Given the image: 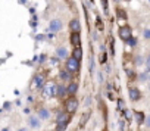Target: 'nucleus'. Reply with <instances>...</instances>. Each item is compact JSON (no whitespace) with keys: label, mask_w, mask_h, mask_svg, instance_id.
<instances>
[{"label":"nucleus","mask_w":150,"mask_h":131,"mask_svg":"<svg viewBox=\"0 0 150 131\" xmlns=\"http://www.w3.org/2000/svg\"><path fill=\"white\" fill-rule=\"evenodd\" d=\"M57 93V87L55 82H47L43 88V96L44 97H53V96H56Z\"/></svg>","instance_id":"1"},{"label":"nucleus","mask_w":150,"mask_h":131,"mask_svg":"<svg viewBox=\"0 0 150 131\" xmlns=\"http://www.w3.org/2000/svg\"><path fill=\"white\" fill-rule=\"evenodd\" d=\"M119 38L121 40H124V41H127L130 37H132V33H131V28L128 25H124V27H121L119 28Z\"/></svg>","instance_id":"2"},{"label":"nucleus","mask_w":150,"mask_h":131,"mask_svg":"<svg viewBox=\"0 0 150 131\" xmlns=\"http://www.w3.org/2000/svg\"><path fill=\"white\" fill-rule=\"evenodd\" d=\"M66 111L68 113H74L75 111H77V108H78V100L75 97H71V99H68L66 100Z\"/></svg>","instance_id":"3"},{"label":"nucleus","mask_w":150,"mask_h":131,"mask_svg":"<svg viewBox=\"0 0 150 131\" xmlns=\"http://www.w3.org/2000/svg\"><path fill=\"white\" fill-rule=\"evenodd\" d=\"M66 68H68V71H71V72H77V71H78V68H79L78 60H77V59H74V57H69V59L66 60Z\"/></svg>","instance_id":"4"},{"label":"nucleus","mask_w":150,"mask_h":131,"mask_svg":"<svg viewBox=\"0 0 150 131\" xmlns=\"http://www.w3.org/2000/svg\"><path fill=\"white\" fill-rule=\"evenodd\" d=\"M71 43L77 47V46L81 44V35H79V33H77V31H74V33L71 34Z\"/></svg>","instance_id":"5"},{"label":"nucleus","mask_w":150,"mask_h":131,"mask_svg":"<svg viewBox=\"0 0 150 131\" xmlns=\"http://www.w3.org/2000/svg\"><path fill=\"white\" fill-rule=\"evenodd\" d=\"M60 28H62V22H60L59 19H53L52 22H50V30H52L53 33H57Z\"/></svg>","instance_id":"6"},{"label":"nucleus","mask_w":150,"mask_h":131,"mask_svg":"<svg viewBox=\"0 0 150 131\" xmlns=\"http://www.w3.org/2000/svg\"><path fill=\"white\" fill-rule=\"evenodd\" d=\"M69 113H60V115H57V119L56 122L57 124H68V121H69Z\"/></svg>","instance_id":"7"},{"label":"nucleus","mask_w":150,"mask_h":131,"mask_svg":"<svg viewBox=\"0 0 150 131\" xmlns=\"http://www.w3.org/2000/svg\"><path fill=\"white\" fill-rule=\"evenodd\" d=\"M69 27H71L72 31H77V33H79V31H81V24H79L78 19H72L71 24H69Z\"/></svg>","instance_id":"8"},{"label":"nucleus","mask_w":150,"mask_h":131,"mask_svg":"<svg viewBox=\"0 0 150 131\" xmlns=\"http://www.w3.org/2000/svg\"><path fill=\"white\" fill-rule=\"evenodd\" d=\"M72 57L77 59V60H79L81 57H83V49H81L79 46H77V47L74 49V52H72Z\"/></svg>","instance_id":"9"},{"label":"nucleus","mask_w":150,"mask_h":131,"mask_svg":"<svg viewBox=\"0 0 150 131\" xmlns=\"http://www.w3.org/2000/svg\"><path fill=\"white\" fill-rule=\"evenodd\" d=\"M140 97H141V94L137 88H130V99L131 100H138Z\"/></svg>","instance_id":"10"},{"label":"nucleus","mask_w":150,"mask_h":131,"mask_svg":"<svg viewBox=\"0 0 150 131\" xmlns=\"http://www.w3.org/2000/svg\"><path fill=\"white\" fill-rule=\"evenodd\" d=\"M44 78H43V75H37L35 78H34V82H33V88H38V87L43 84Z\"/></svg>","instance_id":"11"},{"label":"nucleus","mask_w":150,"mask_h":131,"mask_svg":"<svg viewBox=\"0 0 150 131\" xmlns=\"http://www.w3.org/2000/svg\"><path fill=\"white\" fill-rule=\"evenodd\" d=\"M134 116H135V119H137V124H138V125H141V124L144 122V113L143 112H134Z\"/></svg>","instance_id":"12"},{"label":"nucleus","mask_w":150,"mask_h":131,"mask_svg":"<svg viewBox=\"0 0 150 131\" xmlns=\"http://www.w3.org/2000/svg\"><path fill=\"white\" fill-rule=\"evenodd\" d=\"M88 118H90V113H88V112L84 113V115H83V119H79V127H81V128L85 127V122L88 121Z\"/></svg>","instance_id":"13"},{"label":"nucleus","mask_w":150,"mask_h":131,"mask_svg":"<svg viewBox=\"0 0 150 131\" xmlns=\"http://www.w3.org/2000/svg\"><path fill=\"white\" fill-rule=\"evenodd\" d=\"M30 125L33 128H38V127H40V121H38L37 118H34V116H31V118H30Z\"/></svg>","instance_id":"14"},{"label":"nucleus","mask_w":150,"mask_h":131,"mask_svg":"<svg viewBox=\"0 0 150 131\" xmlns=\"http://www.w3.org/2000/svg\"><path fill=\"white\" fill-rule=\"evenodd\" d=\"M77 88H78V86H77L75 82H72V84H69V87H68V93L74 94L75 91H77Z\"/></svg>","instance_id":"15"},{"label":"nucleus","mask_w":150,"mask_h":131,"mask_svg":"<svg viewBox=\"0 0 150 131\" xmlns=\"http://www.w3.org/2000/svg\"><path fill=\"white\" fill-rule=\"evenodd\" d=\"M40 118H41V119H47V118H49V111H47V109H41V111H40Z\"/></svg>","instance_id":"16"},{"label":"nucleus","mask_w":150,"mask_h":131,"mask_svg":"<svg viewBox=\"0 0 150 131\" xmlns=\"http://www.w3.org/2000/svg\"><path fill=\"white\" fill-rule=\"evenodd\" d=\"M57 56H59V57H65V56H66V49H65V47H59V49H57Z\"/></svg>","instance_id":"17"},{"label":"nucleus","mask_w":150,"mask_h":131,"mask_svg":"<svg viewBox=\"0 0 150 131\" xmlns=\"http://www.w3.org/2000/svg\"><path fill=\"white\" fill-rule=\"evenodd\" d=\"M116 13L121 16V18H127V15H125V12H124V9H121V8H116Z\"/></svg>","instance_id":"18"},{"label":"nucleus","mask_w":150,"mask_h":131,"mask_svg":"<svg viewBox=\"0 0 150 131\" xmlns=\"http://www.w3.org/2000/svg\"><path fill=\"white\" fill-rule=\"evenodd\" d=\"M127 43H128L130 46H135V44H137V40H135V38H132V37H130V38L127 40Z\"/></svg>","instance_id":"19"},{"label":"nucleus","mask_w":150,"mask_h":131,"mask_svg":"<svg viewBox=\"0 0 150 131\" xmlns=\"http://www.w3.org/2000/svg\"><path fill=\"white\" fill-rule=\"evenodd\" d=\"M65 128H66V124H59V128H57L56 131H63Z\"/></svg>","instance_id":"20"},{"label":"nucleus","mask_w":150,"mask_h":131,"mask_svg":"<svg viewBox=\"0 0 150 131\" xmlns=\"http://www.w3.org/2000/svg\"><path fill=\"white\" fill-rule=\"evenodd\" d=\"M144 122H146V127L150 128V115L147 116V118H144Z\"/></svg>","instance_id":"21"},{"label":"nucleus","mask_w":150,"mask_h":131,"mask_svg":"<svg viewBox=\"0 0 150 131\" xmlns=\"http://www.w3.org/2000/svg\"><path fill=\"white\" fill-rule=\"evenodd\" d=\"M101 3L105 6V12H108V0H101Z\"/></svg>","instance_id":"22"},{"label":"nucleus","mask_w":150,"mask_h":131,"mask_svg":"<svg viewBox=\"0 0 150 131\" xmlns=\"http://www.w3.org/2000/svg\"><path fill=\"white\" fill-rule=\"evenodd\" d=\"M125 118H127L128 121L131 119V112H128V111H125Z\"/></svg>","instance_id":"23"},{"label":"nucleus","mask_w":150,"mask_h":131,"mask_svg":"<svg viewBox=\"0 0 150 131\" xmlns=\"http://www.w3.org/2000/svg\"><path fill=\"white\" fill-rule=\"evenodd\" d=\"M144 38H150V30L144 31Z\"/></svg>","instance_id":"24"},{"label":"nucleus","mask_w":150,"mask_h":131,"mask_svg":"<svg viewBox=\"0 0 150 131\" xmlns=\"http://www.w3.org/2000/svg\"><path fill=\"white\" fill-rule=\"evenodd\" d=\"M100 62H101V64H105V62H106V53H105V55H101V57H100Z\"/></svg>","instance_id":"25"},{"label":"nucleus","mask_w":150,"mask_h":131,"mask_svg":"<svg viewBox=\"0 0 150 131\" xmlns=\"http://www.w3.org/2000/svg\"><path fill=\"white\" fill-rule=\"evenodd\" d=\"M60 77H62L63 80H69V78H68V75L65 74V72H62V74H60Z\"/></svg>","instance_id":"26"},{"label":"nucleus","mask_w":150,"mask_h":131,"mask_svg":"<svg viewBox=\"0 0 150 131\" xmlns=\"http://www.w3.org/2000/svg\"><path fill=\"white\" fill-rule=\"evenodd\" d=\"M147 71H150V56H149V59H147Z\"/></svg>","instance_id":"27"},{"label":"nucleus","mask_w":150,"mask_h":131,"mask_svg":"<svg viewBox=\"0 0 150 131\" xmlns=\"http://www.w3.org/2000/svg\"><path fill=\"white\" fill-rule=\"evenodd\" d=\"M19 131H26V130H25V128H21V130H19Z\"/></svg>","instance_id":"28"},{"label":"nucleus","mask_w":150,"mask_h":131,"mask_svg":"<svg viewBox=\"0 0 150 131\" xmlns=\"http://www.w3.org/2000/svg\"><path fill=\"white\" fill-rule=\"evenodd\" d=\"M128 2H130V0H128Z\"/></svg>","instance_id":"29"}]
</instances>
